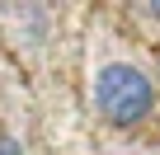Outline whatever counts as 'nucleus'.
Masks as SVG:
<instances>
[{
  "instance_id": "obj_1",
  "label": "nucleus",
  "mask_w": 160,
  "mask_h": 155,
  "mask_svg": "<svg viewBox=\"0 0 160 155\" xmlns=\"http://www.w3.org/2000/svg\"><path fill=\"white\" fill-rule=\"evenodd\" d=\"M94 108H99L104 122H113V127H137V122L151 118L155 90H151V80H146L137 66L108 61V66H99V75H94Z\"/></svg>"
},
{
  "instance_id": "obj_2",
  "label": "nucleus",
  "mask_w": 160,
  "mask_h": 155,
  "mask_svg": "<svg viewBox=\"0 0 160 155\" xmlns=\"http://www.w3.org/2000/svg\"><path fill=\"white\" fill-rule=\"evenodd\" d=\"M0 155H24V146H19L14 136H0Z\"/></svg>"
},
{
  "instance_id": "obj_3",
  "label": "nucleus",
  "mask_w": 160,
  "mask_h": 155,
  "mask_svg": "<svg viewBox=\"0 0 160 155\" xmlns=\"http://www.w3.org/2000/svg\"><path fill=\"white\" fill-rule=\"evenodd\" d=\"M146 5H151V14H155V19H160V0H146Z\"/></svg>"
}]
</instances>
